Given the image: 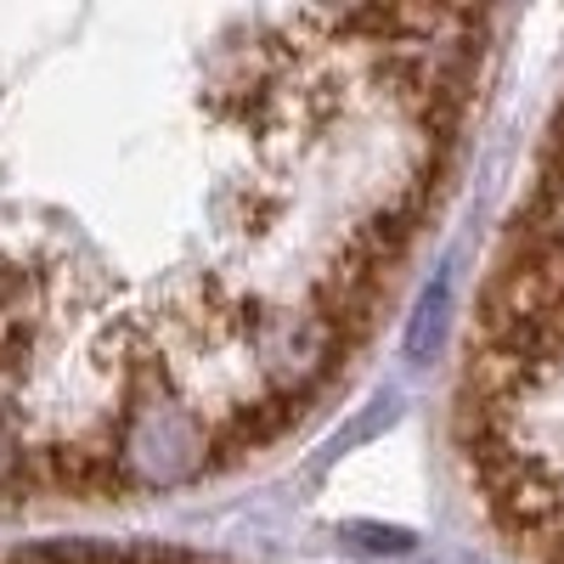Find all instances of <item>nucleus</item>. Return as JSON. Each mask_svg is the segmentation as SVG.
Masks as SVG:
<instances>
[{
    "label": "nucleus",
    "mask_w": 564,
    "mask_h": 564,
    "mask_svg": "<svg viewBox=\"0 0 564 564\" xmlns=\"http://www.w3.org/2000/svg\"><path fill=\"white\" fill-rule=\"evenodd\" d=\"M491 12L0 7V525L300 441L412 289Z\"/></svg>",
    "instance_id": "obj_1"
},
{
    "label": "nucleus",
    "mask_w": 564,
    "mask_h": 564,
    "mask_svg": "<svg viewBox=\"0 0 564 564\" xmlns=\"http://www.w3.org/2000/svg\"><path fill=\"white\" fill-rule=\"evenodd\" d=\"M0 564H231L164 542H108V536H52V542H0Z\"/></svg>",
    "instance_id": "obj_3"
},
{
    "label": "nucleus",
    "mask_w": 564,
    "mask_h": 564,
    "mask_svg": "<svg viewBox=\"0 0 564 564\" xmlns=\"http://www.w3.org/2000/svg\"><path fill=\"white\" fill-rule=\"evenodd\" d=\"M452 452L486 531L520 564H564V108L463 327Z\"/></svg>",
    "instance_id": "obj_2"
}]
</instances>
